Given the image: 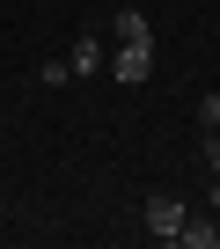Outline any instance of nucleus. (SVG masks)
Instances as JSON below:
<instances>
[{
  "mask_svg": "<svg viewBox=\"0 0 220 249\" xmlns=\"http://www.w3.org/2000/svg\"><path fill=\"white\" fill-rule=\"evenodd\" d=\"M140 220H147L154 242H176V227H183V198H176V191H147V213H140Z\"/></svg>",
  "mask_w": 220,
  "mask_h": 249,
  "instance_id": "f257e3e1",
  "label": "nucleus"
},
{
  "mask_svg": "<svg viewBox=\"0 0 220 249\" xmlns=\"http://www.w3.org/2000/svg\"><path fill=\"white\" fill-rule=\"evenodd\" d=\"M103 66H118V81H125V88H140V81L154 73V52H147V44H118Z\"/></svg>",
  "mask_w": 220,
  "mask_h": 249,
  "instance_id": "f03ea898",
  "label": "nucleus"
},
{
  "mask_svg": "<svg viewBox=\"0 0 220 249\" xmlns=\"http://www.w3.org/2000/svg\"><path fill=\"white\" fill-rule=\"evenodd\" d=\"M176 242H183V249H220V213H213V220H198V213H183V227H176Z\"/></svg>",
  "mask_w": 220,
  "mask_h": 249,
  "instance_id": "7ed1b4c3",
  "label": "nucleus"
},
{
  "mask_svg": "<svg viewBox=\"0 0 220 249\" xmlns=\"http://www.w3.org/2000/svg\"><path fill=\"white\" fill-rule=\"evenodd\" d=\"M103 59H110V44H103V37H73V52H66V66H73V73H103Z\"/></svg>",
  "mask_w": 220,
  "mask_h": 249,
  "instance_id": "20e7f679",
  "label": "nucleus"
},
{
  "mask_svg": "<svg viewBox=\"0 0 220 249\" xmlns=\"http://www.w3.org/2000/svg\"><path fill=\"white\" fill-rule=\"evenodd\" d=\"M118 44H154V30H147L140 8H118Z\"/></svg>",
  "mask_w": 220,
  "mask_h": 249,
  "instance_id": "39448f33",
  "label": "nucleus"
},
{
  "mask_svg": "<svg viewBox=\"0 0 220 249\" xmlns=\"http://www.w3.org/2000/svg\"><path fill=\"white\" fill-rule=\"evenodd\" d=\"M198 132H220V95H198Z\"/></svg>",
  "mask_w": 220,
  "mask_h": 249,
  "instance_id": "423d86ee",
  "label": "nucleus"
},
{
  "mask_svg": "<svg viewBox=\"0 0 220 249\" xmlns=\"http://www.w3.org/2000/svg\"><path fill=\"white\" fill-rule=\"evenodd\" d=\"M37 81H44V88H59V81H73V66H66V59H44V66H37Z\"/></svg>",
  "mask_w": 220,
  "mask_h": 249,
  "instance_id": "0eeeda50",
  "label": "nucleus"
},
{
  "mask_svg": "<svg viewBox=\"0 0 220 249\" xmlns=\"http://www.w3.org/2000/svg\"><path fill=\"white\" fill-rule=\"evenodd\" d=\"M205 161H213V169H220V132H205Z\"/></svg>",
  "mask_w": 220,
  "mask_h": 249,
  "instance_id": "6e6552de",
  "label": "nucleus"
},
{
  "mask_svg": "<svg viewBox=\"0 0 220 249\" xmlns=\"http://www.w3.org/2000/svg\"><path fill=\"white\" fill-rule=\"evenodd\" d=\"M213 213H220V176H213Z\"/></svg>",
  "mask_w": 220,
  "mask_h": 249,
  "instance_id": "1a4fd4ad",
  "label": "nucleus"
},
{
  "mask_svg": "<svg viewBox=\"0 0 220 249\" xmlns=\"http://www.w3.org/2000/svg\"><path fill=\"white\" fill-rule=\"evenodd\" d=\"M110 8H140V0H110Z\"/></svg>",
  "mask_w": 220,
  "mask_h": 249,
  "instance_id": "9d476101",
  "label": "nucleus"
}]
</instances>
